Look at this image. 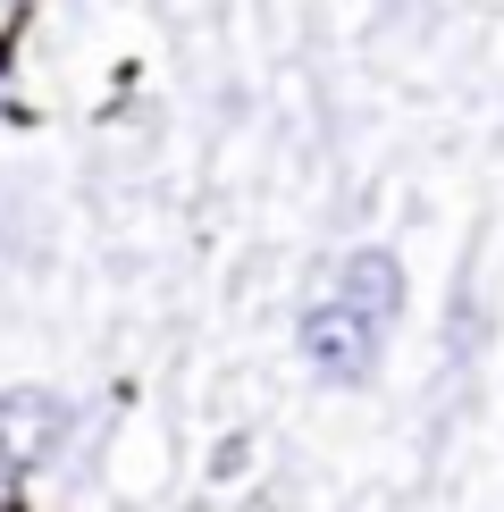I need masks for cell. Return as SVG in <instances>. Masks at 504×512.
Segmentation results:
<instances>
[{"mask_svg": "<svg viewBox=\"0 0 504 512\" xmlns=\"http://www.w3.org/2000/svg\"><path fill=\"white\" fill-rule=\"evenodd\" d=\"M378 345H387V328L370 311H353L345 294H320V303H303V319H294V353L328 387H362L378 370Z\"/></svg>", "mask_w": 504, "mask_h": 512, "instance_id": "1", "label": "cell"}, {"mask_svg": "<svg viewBox=\"0 0 504 512\" xmlns=\"http://www.w3.org/2000/svg\"><path fill=\"white\" fill-rule=\"evenodd\" d=\"M68 429H76V403L68 395H51V387H9V395H0V462H9V471L59 462Z\"/></svg>", "mask_w": 504, "mask_h": 512, "instance_id": "2", "label": "cell"}, {"mask_svg": "<svg viewBox=\"0 0 504 512\" xmlns=\"http://www.w3.org/2000/svg\"><path fill=\"white\" fill-rule=\"evenodd\" d=\"M328 294H345L353 311H370L378 328H395V311H404V261H395L387 244H362V252L336 261V286Z\"/></svg>", "mask_w": 504, "mask_h": 512, "instance_id": "3", "label": "cell"}]
</instances>
